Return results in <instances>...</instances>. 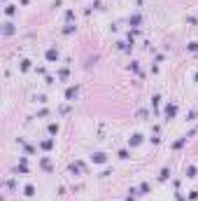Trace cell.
<instances>
[{"mask_svg":"<svg viewBox=\"0 0 198 201\" xmlns=\"http://www.w3.org/2000/svg\"><path fill=\"white\" fill-rule=\"evenodd\" d=\"M187 138H189V136H182L179 140H175V143H172V147H175V150H179V147H182V145L187 143Z\"/></svg>","mask_w":198,"mask_h":201,"instance_id":"30bf717a","label":"cell"},{"mask_svg":"<svg viewBox=\"0 0 198 201\" xmlns=\"http://www.w3.org/2000/svg\"><path fill=\"white\" fill-rule=\"evenodd\" d=\"M24 194H26V197H33V194H35V187H33V185H26V187H24Z\"/></svg>","mask_w":198,"mask_h":201,"instance_id":"7c38bea8","label":"cell"},{"mask_svg":"<svg viewBox=\"0 0 198 201\" xmlns=\"http://www.w3.org/2000/svg\"><path fill=\"white\" fill-rule=\"evenodd\" d=\"M72 31H75V26H66V28H63V33H66V35H70Z\"/></svg>","mask_w":198,"mask_h":201,"instance_id":"ffe728a7","label":"cell"},{"mask_svg":"<svg viewBox=\"0 0 198 201\" xmlns=\"http://www.w3.org/2000/svg\"><path fill=\"white\" fill-rule=\"evenodd\" d=\"M91 162H93V164H105V162H107V154H105V152H93V154H91Z\"/></svg>","mask_w":198,"mask_h":201,"instance_id":"3957f363","label":"cell"},{"mask_svg":"<svg viewBox=\"0 0 198 201\" xmlns=\"http://www.w3.org/2000/svg\"><path fill=\"white\" fill-rule=\"evenodd\" d=\"M140 192L147 194V192H149V182H142V185H140Z\"/></svg>","mask_w":198,"mask_h":201,"instance_id":"9a60e30c","label":"cell"},{"mask_svg":"<svg viewBox=\"0 0 198 201\" xmlns=\"http://www.w3.org/2000/svg\"><path fill=\"white\" fill-rule=\"evenodd\" d=\"M140 2H142V0H140Z\"/></svg>","mask_w":198,"mask_h":201,"instance_id":"44dd1931","label":"cell"},{"mask_svg":"<svg viewBox=\"0 0 198 201\" xmlns=\"http://www.w3.org/2000/svg\"><path fill=\"white\" fill-rule=\"evenodd\" d=\"M142 138H145L142 134H133L131 138H128V145H131V147H135V145H140V143H142Z\"/></svg>","mask_w":198,"mask_h":201,"instance_id":"5b68a950","label":"cell"},{"mask_svg":"<svg viewBox=\"0 0 198 201\" xmlns=\"http://www.w3.org/2000/svg\"><path fill=\"white\" fill-rule=\"evenodd\" d=\"M187 178H196V166H187Z\"/></svg>","mask_w":198,"mask_h":201,"instance_id":"4fadbf2b","label":"cell"},{"mask_svg":"<svg viewBox=\"0 0 198 201\" xmlns=\"http://www.w3.org/2000/svg\"><path fill=\"white\" fill-rule=\"evenodd\" d=\"M21 70H24V73H26V70H31V61H28V59H24V61H21Z\"/></svg>","mask_w":198,"mask_h":201,"instance_id":"5bb4252c","label":"cell"},{"mask_svg":"<svg viewBox=\"0 0 198 201\" xmlns=\"http://www.w3.org/2000/svg\"><path fill=\"white\" fill-rule=\"evenodd\" d=\"M189 52H198V42H189Z\"/></svg>","mask_w":198,"mask_h":201,"instance_id":"ac0fdd59","label":"cell"},{"mask_svg":"<svg viewBox=\"0 0 198 201\" xmlns=\"http://www.w3.org/2000/svg\"><path fill=\"white\" fill-rule=\"evenodd\" d=\"M44 56H47V61H49V63H56V61H58V49H54V47H49Z\"/></svg>","mask_w":198,"mask_h":201,"instance_id":"7a4b0ae2","label":"cell"},{"mask_svg":"<svg viewBox=\"0 0 198 201\" xmlns=\"http://www.w3.org/2000/svg\"><path fill=\"white\" fill-rule=\"evenodd\" d=\"M14 31H16V28H14V24H9V21H5V24H2V35H12Z\"/></svg>","mask_w":198,"mask_h":201,"instance_id":"8992f818","label":"cell"},{"mask_svg":"<svg viewBox=\"0 0 198 201\" xmlns=\"http://www.w3.org/2000/svg\"><path fill=\"white\" fill-rule=\"evenodd\" d=\"M40 147H42V150H51V147H54V140H51V138H47V140H42V143H40Z\"/></svg>","mask_w":198,"mask_h":201,"instance_id":"9c48e42d","label":"cell"},{"mask_svg":"<svg viewBox=\"0 0 198 201\" xmlns=\"http://www.w3.org/2000/svg\"><path fill=\"white\" fill-rule=\"evenodd\" d=\"M119 159H128V150H121L119 152Z\"/></svg>","mask_w":198,"mask_h":201,"instance_id":"d6986e66","label":"cell"},{"mask_svg":"<svg viewBox=\"0 0 198 201\" xmlns=\"http://www.w3.org/2000/svg\"><path fill=\"white\" fill-rule=\"evenodd\" d=\"M128 21H131V26H135V28H137V26L142 24V17H140V14H133V17L128 19Z\"/></svg>","mask_w":198,"mask_h":201,"instance_id":"52a82bcc","label":"cell"},{"mask_svg":"<svg viewBox=\"0 0 198 201\" xmlns=\"http://www.w3.org/2000/svg\"><path fill=\"white\" fill-rule=\"evenodd\" d=\"M163 112H165V117H168V119H172V117H175V112H177V105H175V103H168Z\"/></svg>","mask_w":198,"mask_h":201,"instance_id":"277c9868","label":"cell"},{"mask_svg":"<svg viewBox=\"0 0 198 201\" xmlns=\"http://www.w3.org/2000/svg\"><path fill=\"white\" fill-rule=\"evenodd\" d=\"M49 134H58V124H49Z\"/></svg>","mask_w":198,"mask_h":201,"instance_id":"e0dca14e","label":"cell"},{"mask_svg":"<svg viewBox=\"0 0 198 201\" xmlns=\"http://www.w3.org/2000/svg\"><path fill=\"white\" fill-rule=\"evenodd\" d=\"M5 14H7V17H14V14H16V7H14V5H7V7H5Z\"/></svg>","mask_w":198,"mask_h":201,"instance_id":"8fae6325","label":"cell"},{"mask_svg":"<svg viewBox=\"0 0 198 201\" xmlns=\"http://www.w3.org/2000/svg\"><path fill=\"white\" fill-rule=\"evenodd\" d=\"M168 178H170V168L165 166V168H161V175H159V180H161V182H165Z\"/></svg>","mask_w":198,"mask_h":201,"instance_id":"ba28073f","label":"cell"},{"mask_svg":"<svg viewBox=\"0 0 198 201\" xmlns=\"http://www.w3.org/2000/svg\"><path fill=\"white\" fill-rule=\"evenodd\" d=\"M42 168H44V171H51V164H49V159H42Z\"/></svg>","mask_w":198,"mask_h":201,"instance_id":"2e32d148","label":"cell"},{"mask_svg":"<svg viewBox=\"0 0 198 201\" xmlns=\"http://www.w3.org/2000/svg\"><path fill=\"white\" fill-rule=\"evenodd\" d=\"M77 96H79V87H68V89H66V100L72 103Z\"/></svg>","mask_w":198,"mask_h":201,"instance_id":"6da1fadb","label":"cell"}]
</instances>
